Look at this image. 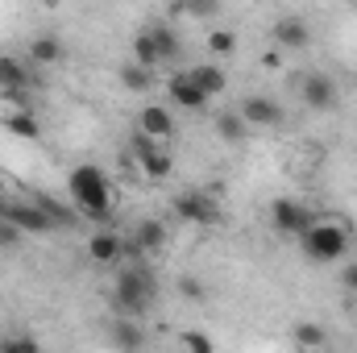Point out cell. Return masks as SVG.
Returning a JSON list of instances; mask_svg holds the SVG:
<instances>
[{"label": "cell", "instance_id": "cell-16", "mask_svg": "<svg viewBox=\"0 0 357 353\" xmlns=\"http://www.w3.org/2000/svg\"><path fill=\"white\" fill-rule=\"evenodd\" d=\"M146 33L154 38V46H158V59H162V63L178 59V50H183V38H178L175 25H167V21H154V25H146Z\"/></svg>", "mask_w": 357, "mask_h": 353}, {"label": "cell", "instance_id": "cell-11", "mask_svg": "<svg viewBox=\"0 0 357 353\" xmlns=\"http://www.w3.org/2000/svg\"><path fill=\"white\" fill-rule=\"evenodd\" d=\"M270 38L278 42V50H303L312 42V25L303 17H278L270 25Z\"/></svg>", "mask_w": 357, "mask_h": 353}, {"label": "cell", "instance_id": "cell-5", "mask_svg": "<svg viewBox=\"0 0 357 353\" xmlns=\"http://www.w3.org/2000/svg\"><path fill=\"white\" fill-rule=\"evenodd\" d=\"M171 212L183 225H199V229H208V225L220 220V208H216V200L208 191H178L175 200H171Z\"/></svg>", "mask_w": 357, "mask_h": 353}, {"label": "cell", "instance_id": "cell-14", "mask_svg": "<svg viewBox=\"0 0 357 353\" xmlns=\"http://www.w3.org/2000/svg\"><path fill=\"white\" fill-rule=\"evenodd\" d=\"M129 246H133L137 254H154V250H162V246H167V225H162V220H137Z\"/></svg>", "mask_w": 357, "mask_h": 353}, {"label": "cell", "instance_id": "cell-31", "mask_svg": "<svg viewBox=\"0 0 357 353\" xmlns=\"http://www.w3.org/2000/svg\"><path fill=\"white\" fill-rule=\"evenodd\" d=\"M345 287H349V291L357 295V262H354V266H345Z\"/></svg>", "mask_w": 357, "mask_h": 353}, {"label": "cell", "instance_id": "cell-29", "mask_svg": "<svg viewBox=\"0 0 357 353\" xmlns=\"http://www.w3.org/2000/svg\"><path fill=\"white\" fill-rule=\"evenodd\" d=\"M183 350H187V353H216V345H212V337H208V333L191 329V333H183Z\"/></svg>", "mask_w": 357, "mask_h": 353}, {"label": "cell", "instance_id": "cell-4", "mask_svg": "<svg viewBox=\"0 0 357 353\" xmlns=\"http://www.w3.org/2000/svg\"><path fill=\"white\" fill-rule=\"evenodd\" d=\"M270 225H274V233H282V237H303V233L316 225V216H312L307 204H299V200H291V195H278V200L270 204Z\"/></svg>", "mask_w": 357, "mask_h": 353}, {"label": "cell", "instance_id": "cell-26", "mask_svg": "<svg viewBox=\"0 0 357 353\" xmlns=\"http://www.w3.org/2000/svg\"><path fill=\"white\" fill-rule=\"evenodd\" d=\"M208 50L212 54H233L237 50V33L233 29H212L208 33Z\"/></svg>", "mask_w": 357, "mask_h": 353}, {"label": "cell", "instance_id": "cell-8", "mask_svg": "<svg viewBox=\"0 0 357 353\" xmlns=\"http://www.w3.org/2000/svg\"><path fill=\"white\" fill-rule=\"evenodd\" d=\"M237 117H241L245 125L274 129V125H282V104H278V100H270V96H245V100H241V108H237Z\"/></svg>", "mask_w": 357, "mask_h": 353}, {"label": "cell", "instance_id": "cell-28", "mask_svg": "<svg viewBox=\"0 0 357 353\" xmlns=\"http://www.w3.org/2000/svg\"><path fill=\"white\" fill-rule=\"evenodd\" d=\"M178 295L191 299V303H204V299H208V287H204L195 274H183V278H178Z\"/></svg>", "mask_w": 357, "mask_h": 353}, {"label": "cell", "instance_id": "cell-24", "mask_svg": "<svg viewBox=\"0 0 357 353\" xmlns=\"http://www.w3.org/2000/svg\"><path fill=\"white\" fill-rule=\"evenodd\" d=\"M291 337H295V345H303V350H320V345L328 341V333H324L320 324H312V320H299V324L291 329Z\"/></svg>", "mask_w": 357, "mask_h": 353}, {"label": "cell", "instance_id": "cell-12", "mask_svg": "<svg viewBox=\"0 0 357 353\" xmlns=\"http://www.w3.org/2000/svg\"><path fill=\"white\" fill-rule=\"evenodd\" d=\"M137 133H146V137H154V142H167V137L175 133L171 108H167V104H146V108L137 112Z\"/></svg>", "mask_w": 357, "mask_h": 353}, {"label": "cell", "instance_id": "cell-18", "mask_svg": "<svg viewBox=\"0 0 357 353\" xmlns=\"http://www.w3.org/2000/svg\"><path fill=\"white\" fill-rule=\"evenodd\" d=\"M29 59H33V67H54V63H63V42H59V33H38V38L29 42Z\"/></svg>", "mask_w": 357, "mask_h": 353}, {"label": "cell", "instance_id": "cell-15", "mask_svg": "<svg viewBox=\"0 0 357 353\" xmlns=\"http://www.w3.org/2000/svg\"><path fill=\"white\" fill-rule=\"evenodd\" d=\"M187 80L204 91L208 100H212V96H220V91L229 88V75H225L216 63H199V67H191V71H187Z\"/></svg>", "mask_w": 357, "mask_h": 353}, {"label": "cell", "instance_id": "cell-19", "mask_svg": "<svg viewBox=\"0 0 357 353\" xmlns=\"http://www.w3.org/2000/svg\"><path fill=\"white\" fill-rule=\"evenodd\" d=\"M0 91H29V67L13 54H0Z\"/></svg>", "mask_w": 357, "mask_h": 353}, {"label": "cell", "instance_id": "cell-17", "mask_svg": "<svg viewBox=\"0 0 357 353\" xmlns=\"http://www.w3.org/2000/svg\"><path fill=\"white\" fill-rule=\"evenodd\" d=\"M167 91H171V100H175L178 108H187V112H199L204 104H208V96L195 88L187 75H171V84H167Z\"/></svg>", "mask_w": 357, "mask_h": 353}, {"label": "cell", "instance_id": "cell-22", "mask_svg": "<svg viewBox=\"0 0 357 353\" xmlns=\"http://www.w3.org/2000/svg\"><path fill=\"white\" fill-rule=\"evenodd\" d=\"M245 121L237 117V112H220L216 117V133H220V142H229V146H237V142H245Z\"/></svg>", "mask_w": 357, "mask_h": 353}, {"label": "cell", "instance_id": "cell-21", "mask_svg": "<svg viewBox=\"0 0 357 353\" xmlns=\"http://www.w3.org/2000/svg\"><path fill=\"white\" fill-rule=\"evenodd\" d=\"M133 63L137 67H146V71H154L162 59H158V46H154V38L146 33V29H137V38H133Z\"/></svg>", "mask_w": 357, "mask_h": 353}, {"label": "cell", "instance_id": "cell-25", "mask_svg": "<svg viewBox=\"0 0 357 353\" xmlns=\"http://www.w3.org/2000/svg\"><path fill=\"white\" fill-rule=\"evenodd\" d=\"M0 353H42V345L29 337V333H8L0 341Z\"/></svg>", "mask_w": 357, "mask_h": 353}, {"label": "cell", "instance_id": "cell-6", "mask_svg": "<svg viewBox=\"0 0 357 353\" xmlns=\"http://www.w3.org/2000/svg\"><path fill=\"white\" fill-rule=\"evenodd\" d=\"M4 220H8L17 233H54V229H59L33 200H13V204H4Z\"/></svg>", "mask_w": 357, "mask_h": 353}, {"label": "cell", "instance_id": "cell-3", "mask_svg": "<svg viewBox=\"0 0 357 353\" xmlns=\"http://www.w3.org/2000/svg\"><path fill=\"white\" fill-rule=\"evenodd\" d=\"M299 246H303V254H307L312 262H341L345 250H349V233H345V225L316 220V225L299 237Z\"/></svg>", "mask_w": 357, "mask_h": 353}, {"label": "cell", "instance_id": "cell-30", "mask_svg": "<svg viewBox=\"0 0 357 353\" xmlns=\"http://www.w3.org/2000/svg\"><path fill=\"white\" fill-rule=\"evenodd\" d=\"M17 241H21V233H17V229H13V225L4 220V225H0V250H13Z\"/></svg>", "mask_w": 357, "mask_h": 353}, {"label": "cell", "instance_id": "cell-13", "mask_svg": "<svg viewBox=\"0 0 357 353\" xmlns=\"http://www.w3.org/2000/svg\"><path fill=\"white\" fill-rule=\"evenodd\" d=\"M108 333H112V345H116L121 353H142V350H146V333H142V324H137V320L116 316Z\"/></svg>", "mask_w": 357, "mask_h": 353}, {"label": "cell", "instance_id": "cell-2", "mask_svg": "<svg viewBox=\"0 0 357 353\" xmlns=\"http://www.w3.org/2000/svg\"><path fill=\"white\" fill-rule=\"evenodd\" d=\"M67 191H71V204L84 216H91V220H108L112 216V183H108V175L100 167H91V163L75 167L71 179H67Z\"/></svg>", "mask_w": 357, "mask_h": 353}, {"label": "cell", "instance_id": "cell-1", "mask_svg": "<svg viewBox=\"0 0 357 353\" xmlns=\"http://www.w3.org/2000/svg\"><path fill=\"white\" fill-rule=\"evenodd\" d=\"M158 303V278L150 266H121L116 283H112V312L125 320H142L150 308Z\"/></svg>", "mask_w": 357, "mask_h": 353}, {"label": "cell", "instance_id": "cell-20", "mask_svg": "<svg viewBox=\"0 0 357 353\" xmlns=\"http://www.w3.org/2000/svg\"><path fill=\"white\" fill-rule=\"evenodd\" d=\"M4 129H8L13 137H21V142H33V137L42 133V125H38L33 112H4Z\"/></svg>", "mask_w": 357, "mask_h": 353}, {"label": "cell", "instance_id": "cell-27", "mask_svg": "<svg viewBox=\"0 0 357 353\" xmlns=\"http://www.w3.org/2000/svg\"><path fill=\"white\" fill-rule=\"evenodd\" d=\"M33 204H38V208H42V212H46V216H50V220L59 225V229H63V225H71V208H63V204H54L50 195H38Z\"/></svg>", "mask_w": 357, "mask_h": 353}, {"label": "cell", "instance_id": "cell-9", "mask_svg": "<svg viewBox=\"0 0 357 353\" xmlns=\"http://www.w3.org/2000/svg\"><path fill=\"white\" fill-rule=\"evenodd\" d=\"M299 96H303V104H307L312 112H328V108H337V84H333L328 75H320V71L303 75Z\"/></svg>", "mask_w": 357, "mask_h": 353}, {"label": "cell", "instance_id": "cell-23", "mask_svg": "<svg viewBox=\"0 0 357 353\" xmlns=\"http://www.w3.org/2000/svg\"><path fill=\"white\" fill-rule=\"evenodd\" d=\"M121 84L129 91H137V96H146L150 84H154V71H146V67H137V63H125V67H121Z\"/></svg>", "mask_w": 357, "mask_h": 353}, {"label": "cell", "instance_id": "cell-10", "mask_svg": "<svg viewBox=\"0 0 357 353\" xmlns=\"http://www.w3.org/2000/svg\"><path fill=\"white\" fill-rule=\"evenodd\" d=\"M88 258L96 266H121V258H125V237L112 233V229L91 233L88 237Z\"/></svg>", "mask_w": 357, "mask_h": 353}, {"label": "cell", "instance_id": "cell-7", "mask_svg": "<svg viewBox=\"0 0 357 353\" xmlns=\"http://www.w3.org/2000/svg\"><path fill=\"white\" fill-rule=\"evenodd\" d=\"M133 158H137V167L150 179H167L171 167H175L171 150H162V146H158L154 137H146V133H133Z\"/></svg>", "mask_w": 357, "mask_h": 353}]
</instances>
